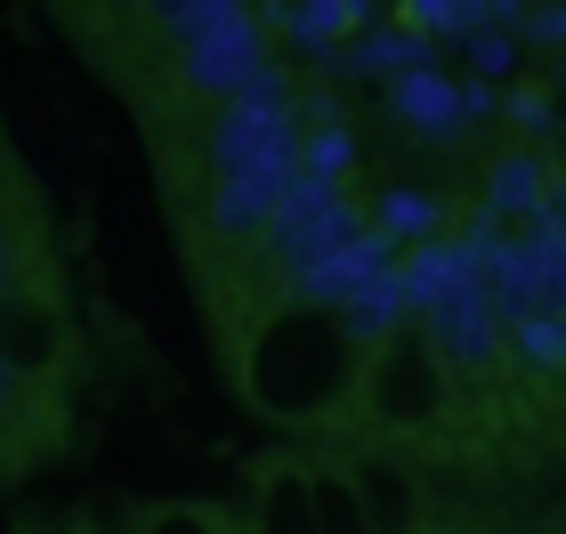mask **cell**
Here are the masks:
<instances>
[{
    "instance_id": "1",
    "label": "cell",
    "mask_w": 566,
    "mask_h": 534,
    "mask_svg": "<svg viewBox=\"0 0 566 534\" xmlns=\"http://www.w3.org/2000/svg\"><path fill=\"white\" fill-rule=\"evenodd\" d=\"M365 341L324 300H275L235 348V397L275 429H332L356 413Z\"/></svg>"
},
{
    "instance_id": "2",
    "label": "cell",
    "mask_w": 566,
    "mask_h": 534,
    "mask_svg": "<svg viewBox=\"0 0 566 534\" xmlns=\"http://www.w3.org/2000/svg\"><path fill=\"white\" fill-rule=\"evenodd\" d=\"M453 413V365L421 324H397L365 348V380H356V421L380 438H421Z\"/></svg>"
},
{
    "instance_id": "3",
    "label": "cell",
    "mask_w": 566,
    "mask_h": 534,
    "mask_svg": "<svg viewBox=\"0 0 566 534\" xmlns=\"http://www.w3.org/2000/svg\"><path fill=\"white\" fill-rule=\"evenodd\" d=\"M65 356H73V324L57 308V292L0 284V373L9 380H49Z\"/></svg>"
},
{
    "instance_id": "4",
    "label": "cell",
    "mask_w": 566,
    "mask_h": 534,
    "mask_svg": "<svg viewBox=\"0 0 566 534\" xmlns=\"http://www.w3.org/2000/svg\"><path fill=\"white\" fill-rule=\"evenodd\" d=\"M243 534H324V519H316V462H300V453L260 462V478H251V526Z\"/></svg>"
},
{
    "instance_id": "5",
    "label": "cell",
    "mask_w": 566,
    "mask_h": 534,
    "mask_svg": "<svg viewBox=\"0 0 566 534\" xmlns=\"http://www.w3.org/2000/svg\"><path fill=\"white\" fill-rule=\"evenodd\" d=\"M348 478H356V494H365L373 534H421V486H413L405 462H389V453H348Z\"/></svg>"
},
{
    "instance_id": "6",
    "label": "cell",
    "mask_w": 566,
    "mask_h": 534,
    "mask_svg": "<svg viewBox=\"0 0 566 534\" xmlns=\"http://www.w3.org/2000/svg\"><path fill=\"white\" fill-rule=\"evenodd\" d=\"M195 41V82L202 90H243L251 73H260V33H251V17L235 9H211V33H187Z\"/></svg>"
},
{
    "instance_id": "7",
    "label": "cell",
    "mask_w": 566,
    "mask_h": 534,
    "mask_svg": "<svg viewBox=\"0 0 566 534\" xmlns=\"http://www.w3.org/2000/svg\"><path fill=\"white\" fill-rule=\"evenodd\" d=\"M397 114L413 122V130H453L470 106H461V90L446 82V73H405L397 82Z\"/></svg>"
},
{
    "instance_id": "8",
    "label": "cell",
    "mask_w": 566,
    "mask_h": 534,
    "mask_svg": "<svg viewBox=\"0 0 566 534\" xmlns=\"http://www.w3.org/2000/svg\"><path fill=\"white\" fill-rule=\"evenodd\" d=\"M316 519H324V534H373L365 494H356L348 462H316Z\"/></svg>"
},
{
    "instance_id": "9",
    "label": "cell",
    "mask_w": 566,
    "mask_h": 534,
    "mask_svg": "<svg viewBox=\"0 0 566 534\" xmlns=\"http://www.w3.org/2000/svg\"><path fill=\"white\" fill-rule=\"evenodd\" d=\"M138 534H235V519L211 511V502H154L138 519Z\"/></svg>"
},
{
    "instance_id": "10",
    "label": "cell",
    "mask_w": 566,
    "mask_h": 534,
    "mask_svg": "<svg viewBox=\"0 0 566 534\" xmlns=\"http://www.w3.org/2000/svg\"><path fill=\"white\" fill-rule=\"evenodd\" d=\"M292 24H307V41H340L365 24V9H292Z\"/></svg>"
},
{
    "instance_id": "11",
    "label": "cell",
    "mask_w": 566,
    "mask_h": 534,
    "mask_svg": "<svg viewBox=\"0 0 566 534\" xmlns=\"http://www.w3.org/2000/svg\"><path fill=\"white\" fill-rule=\"evenodd\" d=\"M389 227H397V235H429V227H437V202L397 195V202H389Z\"/></svg>"
},
{
    "instance_id": "12",
    "label": "cell",
    "mask_w": 566,
    "mask_h": 534,
    "mask_svg": "<svg viewBox=\"0 0 566 534\" xmlns=\"http://www.w3.org/2000/svg\"><path fill=\"white\" fill-rule=\"evenodd\" d=\"M510 114H518V122H551V90L518 82V90H510Z\"/></svg>"
},
{
    "instance_id": "13",
    "label": "cell",
    "mask_w": 566,
    "mask_h": 534,
    "mask_svg": "<svg viewBox=\"0 0 566 534\" xmlns=\"http://www.w3.org/2000/svg\"><path fill=\"white\" fill-rule=\"evenodd\" d=\"M510 57H518V49H510L502 33H485V41H478V65H485V73H510Z\"/></svg>"
}]
</instances>
